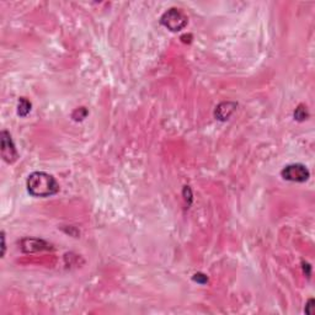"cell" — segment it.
Here are the masks:
<instances>
[{"label": "cell", "instance_id": "6da1fadb", "mask_svg": "<svg viewBox=\"0 0 315 315\" xmlns=\"http://www.w3.org/2000/svg\"><path fill=\"white\" fill-rule=\"evenodd\" d=\"M27 191L34 197H49L60 192V184L51 174L45 171H35L28 176Z\"/></svg>", "mask_w": 315, "mask_h": 315}, {"label": "cell", "instance_id": "5b68a950", "mask_svg": "<svg viewBox=\"0 0 315 315\" xmlns=\"http://www.w3.org/2000/svg\"><path fill=\"white\" fill-rule=\"evenodd\" d=\"M20 245H21L22 251L26 254H34V252L52 249L51 244L42 239H36V238H25L21 240Z\"/></svg>", "mask_w": 315, "mask_h": 315}, {"label": "cell", "instance_id": "8fae6325", "mask_svg": "<svg viewBox=\"0 0 315 315\" xmlns=\"http://www.w3.org/2000/svg\"><path fill=\"white\" fill-rule=\"evenodd\" d=\"M2 241H3V255L5 254V234L4 232L2 233Z\"/></svg>", "mask_w": 315, "mask_h": 315}, {"label": "cell", "instance_id": "3957f363", "mask_svg": "<svg viewBox=\"0 0 315 315\" xmlns=\"http://www.w3.org/2000/svg\"><path fill=\"white\" fill-rule=\"evenodd\" d=\"M282 178L292 182H305L310 178L308 167L303 164H291L281 171Z\"/></svg>", "mask_w": 315, "mask_h": 315}, {"label": "cell", "instance_id": "7a4b0ae2", "mask_svg": "<svg viewBox=\"0 0 315 315\" xmlns=\"http://www.w3.org/2000/svg\"><path fill=\"white\" fill-rule=\"evenodd\" d=\"M187 22L188 19L185 16V14L182 13L180 9L176 8L169 9V10L165 11V13L163 14V16L160 17L161 25L173 32L184 30L187 26Z\"/></svg>", "mask_w": 315, "mask_h": 315}, {"label": "cell", "instance_id": "8992f818", "mask_svg": "<svg viewBox=\"0 0 315 315\" xmlns=\"http://www.w3.org/2000/svg\"><path fill=\"white\" fill-rule=\"evenodd\" d=\"M237 106L238 104H235V102H233V101L220 102V104L216 107L214 116H216V119L219 121L229 120V117L232 116L233 112L237 110Z\"/></svg>", "mask_w": 315, "mask_h": 315}, {"label": "cell", "instance_id": "30bf717a", "mask_svg": "<svg viewBox=\"0 0 315 315\" xmlns=\"http://www.w3.org/2000/svg\"><path fill=\"white\" fill-rule=\"evenodd\" d=\"M314 299H309L308 300V304H307V307H305V313L307 314H311L310 313V308H313L314 307Z\"/></svg>", "mask_w": 315, "mask_h": 315}, {"label": "cell", "instance_id": "9c48e42d", "mask_svg": "<svg viewBox=\"0 0 315 315\" xmlns=\"http://www.w3.org/2000/svg\"><path fill=\"white\" fill-rule=\"evenodd\" d=\"M193 281L199 284H206L208 282V277L206 275H203V273H196V275L193 276Z\"/></svg>", "mask_w": 315, "mask_h": 315}, {"label": "cell", "instance_id": "52a82bcc", "mask_svg": "<svg viewBox=\"0 0 315 315\" xmlns=\"http://www.w3.org/2000/svg\"><path fill=\"white\" fill-rule=\"evenodd\" d=\"M31 111V102L26 98L19 99V105H17V114L20 117H26Z\"/></svg>", "mask_w": 315, "mask_h": 315}, {"label": "cell", "instance_id": "ba28073f", "mask_svg": "<svg viewBox=\"0 0 315 315\" xmlns=\"http://www.w3.org/2000/svg\"><path fill=\"white\" fill-rule=\"evenodd\" d=\"M308 117H309V113L307 110V106L299 105L298 107L296 108V111H294V119H296L297 121H299V122L307 120Z\"/></svg>", "mask_w": 315, "mask_h": 315}, {"label": "cell", "instance_id": "277c9868", "mask_svg": "<svg viewBox=\"0 0 315 315\" xmlns=\"http://www.w3.org/2000/svg\"><path fill=\"white\" fill-rule=\"evenodd\" d=\"M0 144H2L0 152H2L3 159L9 164L15 163L19 158V154H17L15 144H14L11 135L8 131H2V133H0Z\"/></svg>", "mask_w": 315, "mask_h": 315}]
</instances>
